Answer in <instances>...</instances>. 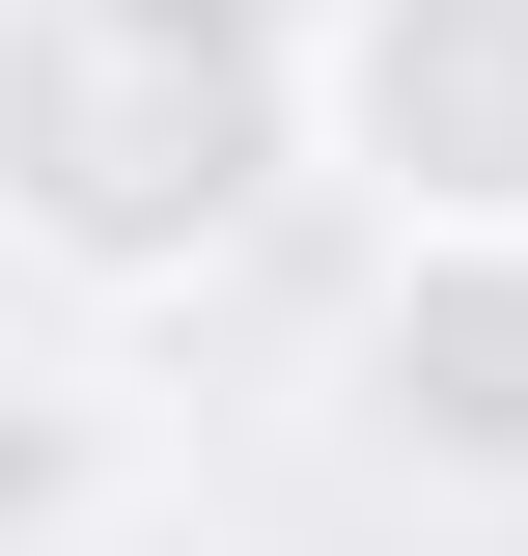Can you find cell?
Instances as JSON below:
<instances>
[{"mask_svg": "<svg viewBox=\"0 0 528 556\" xmlns=\"http://www.w3.org/2000/svg\"><path fill=\"white\" fill-rule=\"evenodd\" d=\"M306 139L278 0H0V223L56 278H196Z\"/></svg>", "mask_w": 528, "mask_h": 556, "instance_id": "obj_1", "label": "cell"}, {"mask_svg": "<svg viewBox=\"0 0 528 556\" xmlns=\"http://www.w3.org/2000/svg\"><path fill=\"white\" fill-rule=\"evenodd\" d=\"M84 501H112V445H84V417H56V390H28V362H0V556H56V529H84Z\"/></svg>", "mask_w": 528, "mask_h": 556, "instance_id": "obj_4", "label": "cell"}, {"mask_svg": "<svg viewBox=\"0 0 528 556\" xmlns=\"http://www.w3.org/2000/svg\"><path fill=\"white\" fill-rule=\"evenodd\" d=\"M306 112L362 139V195L445 223V251H528V0H334Z\"/></svg>", "mask_w": 528, "mask_h": 556, "instance_id": "obj_2", "label": "cell"}, {"mask_svg": "<svg viewBox=\"0 0 528 556\" xmlns=\"http://www.w3.org/2000/svg\"><path fill=\"white\" fill-rule=\"evenodd\" d=\"M362 417H390L417 473L528 501V251H445V223H417L390 306H362Z\"/></svg>", "mask_w": 528, "mask_h": 556, "instance_id": "obj_3", "label": "cell"}]
</instances>
